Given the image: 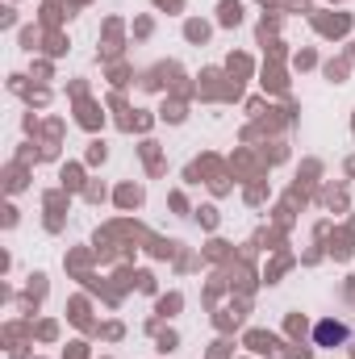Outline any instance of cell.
Masks as SVG:
<instances>
[{
    "mask_svg": "<svg viewBox=\"0 0 355 359\" xmlns=\"http://www.w3.org/2000/svg\"><path fill=\"white\" fill-rule=\"evenodd\" d=\"M347 339H351V326H343V322H318L314 326V343L318 347H339Z\"/></svg>",
    "mask_w": 355,
    "mask_h": 359,
    "instance_id": "obj_1",
    "label": "cell"
}]
</instances>
